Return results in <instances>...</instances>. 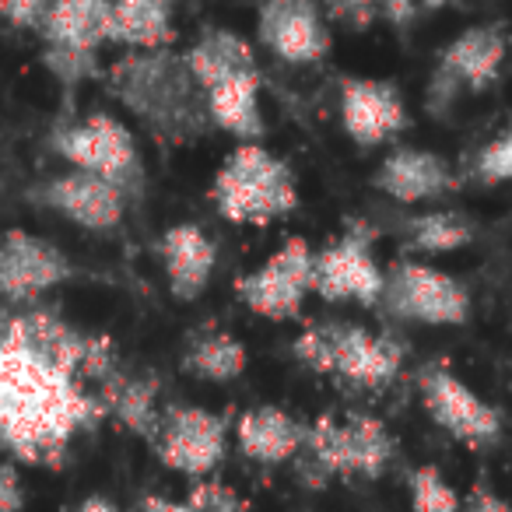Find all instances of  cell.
I'll use <instances>...</instances> for the list:
<instances>
[{
	"label": "cell",
	"instance_id": "obj_1",
	"mask_svg": "<svg viewBox=\"0 0 512 512\" xmlns=\"http://www.w3.org/2000/svg\"><path fill=\"white\" fill-rule=\"evenodd\" d=\"M116 365L113 337L74 327L46 302H0V449L60 467L74 435L106 418L88 383L99 386Z\"/></svg>",
	"mask_w": 512,
	"mask_h": 512
},
{
	"label": "cell",
	"instance_id": "obj_2",
	"mask_svg": "<svg viewBox=\"0 0 512 512\" xmlns=\"http://www.w3.org/2000/svg\"><path fill=\"white\" fill-rule=\"evenodd\" d=\"M106 92L169 148H186L214 134L207 99L197 78L186 67V57L169 50L123 53L102 71Z\"/></svg>",
	"mask_w": 512,
	"mask_h": 512
},
{
	"label": "cell",
	"instance_id": "obj_3",
	"mask_svg": "<svg viewBox=\"0 0 512 512\" xmlns=\"http://www.w3.org/2000/svg\"><path fill=\"white\" fill-rule=\"evenodd\" d=\"M211 204L232 225H271L299 207V176L264 144H235L211 179Z\"/></svg>",
	"mask_w": 512,
	"mask_h": 512
},
{
	"label": "cell",
	"instance_id": "obj_4",
	"mask_svg": "<svg viewBox=\"0 0 512 512\" xmlns=\"http://www.w3.org/2000/svg\"><path fill=\"white\" fill-rule=\"evenodd\" d=\"M292 355L320 376H337L362 390H383L400 376L404 344L351 320H320L295 337Z\"/></svg>",
	"mask_w": 512,
	"mask_h": 512
},
{
	"label": "cell",
	"instance_id": "obj_5",
	"mask_svg": "<svg viewBox=\"0 0 512 512\" xmlns=\"http://www.w3.org/2000/svg\"><path fill=\"white\" fill-rule=\"evenodd\" d=\"M50 151L64 158L71 169L99 176L102 183L116 186L130 207H141L148 190V172L137 148V137L113 113H92L85 120H67L53 127Z\"/></svg>",
	"mask_w": 512,
	"mask_h": 512
},
{
	"label": "cell",
	"instance_id": "obj_6",
	"mask_svg": "<svg viewBox=\"0 0 512 512\" xmlns=\"http://www.w3.org/2000/svg\"><path fill=\"white\" fill-rule=\"evenodd\" d=\"M376 306L393 320L418 327H467L474 313V302L460 278L414 256L383 267V292Z\"/></svg>",
	"mask_w": 512,
	"mask_h": 512
},
{
	"label": "cell",
	"instance_id": "obj_7",
	"mask_svg": "<svg viewBox=\"0 0 512 512\" xmlns=\"http://www.w3.org/2000/svg\"><path fill=\"white\" fill-rule=\"evenodd\" d=\"M505 50H509V36H505L502 22L488 25H470L460 36H453L435 57V67L428 74L425 88V109L432 116H446L463 95H481L502 78Z\"/></svg>",
	"mask_w": 512,
	"mask_h": 512
},
{
	"label": "cell",
	"instance_id": "obj_8",
	"mask_svg": "<svg viewBox=\"0 0 512 512\" xmlns=\"http://www.w3.org/2000/svg\"><path fill=\"white\" fill-rule=\"evenodd\" d=\"M299 456L323 481L330 477H379L393 460V439L386 425L372 414L334 418L323 414L316 425H306Z\"/></svg>",
	"mask_w": 512,
	"mask_h": 512
},
{
	"label": "cell",
	"instance_id": "obj_9",
	"mask_svg": "<svg viewBox=\"0 0 512 512\" xmlns=\"http://www.w3.org/2000/svg\"><path fill=\"white\" fill-rule=\"evenodd\" d=\"M43 39V67L67 88L99 74V50L109 43V0H53Z\"/></svg>",
	"mask_w": 512,
	"mask_h": 512
},
{
	"label": "cell",
	"instance_id": "obj_10",
	"mask_svg": "<svg viewBox=\"0 0 512 512\" xmlns=\"http://www.w3.org/2000/svg\"><path fill=\"white\" fill-rule=\"evenodd\" d=\"M239 302L260 320H299L302 306L313 295V246L302 235H288L256 271L235 281Z\"/></svg>",
	"mask_w": 512,
	"mask_h": 512
},
{
	"label": "cell",
	"instance_id": "obj_11",
	"mask_svg": "<svg viewBox=\"0 0 512 512\" xmlns=\"http://www.w3.org/2000/svg\"><path fill=\"white\" fill-rule=\"evenodd\" d=\"M81 278V267L46 235L29 228H0V302L36 306L53 288Z\"/></svg>",
	"mask_w": 512,
	"mask_h": 512
},
{
	"label": "cell",
	"instance_id": "obj_12",
	"mask_svg": "<svg viewBox=\"0 0 512 512\" xmlns=\"http://www.w3.org/2000/svg\"><path fill=\"white\" fill-rule=\"evenodd\" d=\"M313 292L323 302H358L376 309L383 292V264L372 253V228L351 221L337 239L313 249Z\"/></svg>",
	"mask_w": 512,
	"mask_h": 512
},
{
	"label": "cell",
	"instance_id": "obj_13",
	"mask_svg": "<svg viewBox=\"0 0 512 512\" xmlns=\"http://www.w3.org/2000/svg\"><path fill=\"white\" fill-rule=\"evenodd\" d=\"M418 397L428 418L470 449H491L502 439V414L481 400L449 365L425 362L418 369Z\"/></svg>",
	"mask_w": 512,
	"mask_h": 512
},
{
	"label": "cell",
	"instance_id": "obj_14",
	"mask_svg": "<svg viewBox=\"0 0 512 512\" xmlns=\"http://www.w3.org/2000/svg\"><path fill=\"white\" fill-rule=\"evenodd\" d=\"M32 207L39 211H50L57 218L71 221L74 228L92 235H113L127 221V197H123L116 186L102 183L99 176H88L81 169H67L57 176L43 179V183L29 186L25 193Z\"/></svg>",
	"mask_w": 512,
	"mask_h": 512
},
{
	"label": "cell",
	"instance_id": "obj_15",
	"mask_svg": "<svg viewBox=\"0 0 512 512\" xmlns=\"http://www.w3.org/2000/svg\"><path fill=\"white\" fill-rule=\"evenodd\" d=\"M256 39L288 67L320 64L334 50L323 0H264L256 11Z\"/></svg>",
	"mask_w": 512,
	"mask_h": 512
},
{
	"label": "cell",
	"instance_id": "obj_16",
	"mask_svg": "<svg viewBox=\"0 0 512 512\" xmlns=\"http://www.w3.org/2000/svg\"><path fill=\"white\" fill-rule=\"evenodd\" d=\"M228 421L207 407L172 404L158 414V432L151 439L165 467L190 477H207L225 456Z\"/></svg>",
	"mask_w": 512,
	"mask_h": 512
},
{
	"label": "cell",
	"instance_id": "obj_17",
	"mask_svg": "<svg viewBox=\"0 0 512 512\" xmlns=\"http://www.w3.org/2000/svg\"><path fill=\"white\" fill-rule=\"evenodd\" d=\"M341 127L358 148H379L411 130L407 99L390 78H341Z\"/></svg>",
	"mask_w": 512,
	"mask_h": 512
},
{
	"label": "cell",
	"instance_id": "obj_18",
	"mask_svg": "<svg viewBox=\"0 0 512 512\" xmlns=\"http://www.w3.org/2000/svg\"><path fill=\"white\" fill-rule=\"evenodd\" d=\"M372 186L397 204H435V200L453 197L463 186V179L453 169V162L439 151L400 144L376 165Z\"/></svg>",
	"mask_w": 512,
	"mask_h": 512
},
{
	"label": "cell",
	"instance_id": "obj_19",
	"mask_svg": "<svg viewBox=\"0 0 512 512\" xmlns=\"http://www.w3.org/2000/svg\"><path fill=\"white\" fill-rule=\"evenodd\" d=\"M158 260H162L169 295L183 306L197 302L207 292L214 271H218V242L197 221H179L165 228L158 239Z\"/></svg>",
	"mask_w": 512,
	"mask_h": 512
},
{
	"label": "cell",
	"instance_id": "obj_20",
	"mask_svg": "<svg viewBox=\"0 0 512 512\" xmlns=\"http://www.w3.org/2000/svg\"><path fill=\"white\" fill-rule=\"evenodd\" d=\"M260 88H264L260 71L235 74V78L207 85L204 99H207L211 127L235 137L239 144H264L267 120H264V109H260Z\"/></svg>",
	"mask_w": 512,
	"mask_h": 512
},
{
	"label": "cell",
	"instance_id": "obj_21",
	"mask_svg": "<svg viewBox=\"0 0 512 512\" xmlns=\"http://www.w3.org/2000/svg\"><path fill=\"white\" fill-rule=\"evenodd\" d=\"M109 43L134 53L176 46V0H113Z\"/></svg>",
	"mask_w": 512,
	"mask_h": 512
},
{
	"label": "cell",
	"instance_id": "obj_22",
	"mask_svg": "<svg viewBox=\"0 0 512 512\" xmlns=\"http://www.w3.org/2000/svg\"><path fill=\"white\" fill-rule=\"evenodd\" d=\"M102 411L113 414L127 432L141 435V439H155L158 432V379L155 376H137L116 365L99 386H95Z\"/></svg>",
	"mask_w": 512,
	"mask_h": 512
},
{
	"label": "cell",
	"instance_id": "obj_23",
	"mask_svg": "<svg viewBox=\"0 0 512 512\" xmlns=\"http://www.w3.org/2000/svg\"><path fill=\"white\" fill-rule=\"evenodd\" d=\"M239 449L256 463H288L306 439V425L274 404L249 407L235 425Z\"/></svg>",
	"mask_w": 512,
	"mask_h": 512
},
{
	"label": "cell",
	"instance_id": "obj_24",
	"mask_svg": "<svg viewBox=\"0 0 512 512\" xmlns=\"http://www.w3.org/2000/svg\"><path fill=\"white\" fill-rule=\"evenodd\" d=\"M186 67L197 78L200 92L214 81L235 78V74L260 71L256 64V50L239 36V32L225 29V25H204L193 39L190 50H183Z\"/></svg>",
	"mask_w": 512,
	"mask_h": 512
},
{
	"label": "cell",
	"instance_id": "obj_25",
	"mask_svg": "<svg viewBox=\"0 0 512 512\" xmlns=\"http://www.w3.org/2000/svg\"><path fill=\"white\" fill-rule=\"evenodd\" d=\"M477 235H481L477 221L463 211H428L400 221V239H404V249L414 260L418 256L460 253V249L474 246Z\"/></svg>",
	"mask_w": 512,
	"mask_h": 512
},
{
	"label": "cell",
	"instance_id": "obj_26",
	"mask_svg": "<svg viewBox=\"0 0 512 512\" xmlns=\"http://www.w3.org/2000/svg\"><path fill=\"white\" fill-rule=\"evenodd\" d=\"M249 351L232 330H200L186 341L183 358H179V369L186 376L200 379V383H232L246 372Z\"/></svg>",
	"mask_w": 512,
	"mask_h": 512
},
{
	"label": "cell",
	"instance_id": "obj_27",
	"mask_svg": "<svg viewBox=\"0 0 512 512\" xmlns=\"http://www.w3.org/2000/svg\"><path fill=\"white\" fill-rule=\"evenodd\" d=\"M512 176V130H498L467 165V179L484 190H495V186L509 183Z\"/></svg>",
	"mask_w": 512,
	"mask_h": 512
},
{
	"label": "cell",
	"instance_id": "obj_28",
	"mask_svg": "<svg viewBox=\"0 0 512 512\" xmlns=\"http://www.w3.org/2000/svg\"><path fill=\"white\" fill-rule=\"evenodd\" d=\"M414 512H460V498L435 467H418L411 474Z\"/></svg>",
	"mask_w": 512,
	"mask_h": 512
},
{
	"label": "cell",
	"instance_id": "obj_29",
	"mask_svg": "<svg viewBox=\"0 0 512 512\" xmlns=\"http://www.w3.org/2000/svg\"><path fill=\"white\" fill-rule=\"evenodd\" d=\"M386 0H323V15L344 32H369L383 18Z\"/></svg>",
	"mask_w": 512,
	"mask_h": 512
},
{
	"label": "cell",
	"instance_id": "obj_30",
	"mask_svg": "<svg viewBox=\"0 0 512 512\" xmlns=\"http://www.w3.org/2000/svg\"><path fill=\"white\" fill-rule=\"evenodd\" d=\"M456 0H386L383 4V22L393 25L397 32L418 29L425 18H435L439 11L453 8Z\"/></svg>",
	"mask_w": 512,
	"mask_h": 512
},
{
	"label": "cell",
	"instance_id": "obj_31",
	"mask_svg": "<svg viewBox=\"0 0 512 512\" xmlns=\"http://www.w3.org/2000/svg\"><path fill=\"white\" fill-rule=\"evenodd\" d=\"M186 505H190L193 512H246V502H242L228 484H218V481H197L190 488Z\"/></svg>",
	"mask_w": 512,
	"mask_h": 512
},
{
	"label": "cell",
	"instance_id": "obj_32",
	"mask_svg": "<svg viewBox=\"0 0 512 512\" xmlns=\"http://www.w3.org/2000/svg\"><path fill=\"white\" fill-rule=\"evenodd\" d=\"M53 0H0V22L11 25L18 32H32L39 36L50 15Z\"/></svg>",
	"mask_w": 512,
	"mask_h": 512
},
{
	"label": "cell",
	"instance_id": "obj_33",
	"mask_svg": "<svg viewBox=\"0 0 512 512\" xmlns=\"http://www.w3.org/2000/svg\"><path fill=\"white\" fill-rule=\"evenodd\" d=\"M22 505H25L22 477H18V470L8 460H0V512H22Z\"/></svg>",
	"mask_w": 512,
	"mask_h": 512
},
{
	"label": "cell",
	"instance_id": "obj_34",
	"mask_svg": "<svg viewBox=\"0 0 512 512\" xmlns=\"http://www.w3.org/2000/svg\"><path fill=\"white\" fill-rule=\"evenodd\" d=\"M467 512H509V505L488 488H474L470 491V502H467Z\"/></svg>",
	"mask_w": 512,
	"mask_h": 512
},
{
	"label": "cell",
	"instance_id": "obj_35",
	"mask_svg": "<svg viewBox=\"0 0 512 512\" xmlns=\"http://www.w3.org/2000/svg\"><path fill=\"white\" fill-rule=\"evenodd\" d=\"M137 512H193V509L186 502H169V498L148 495L141 505H137Z\"/></svg>",
	"mask_w": 512,
	"mask_h": 512
},
{
	"label": "cell",
	"instance_id": "obj_36",
	"mask_svg": "<svg viewBox=\"0 0 512 512\" xmlns=\"http://www.w3.org/2000/svg\"><path fill=\"white\" fill-rule=\"evenodd\" d=\"M78 512H120L116 509L109 498H102V495H92V498H85V502L78 505Z\"/></svg>",
	"mask_w": 512,
	"mask_h": 512
},
{
	"label": "cell",
	"instance_id": "obj_37",
	"mask_svg": "<svg viewBox=\"0 0 512 512\" xmlns=\"http://www.w3.org/2000/svg\"><path fill=\"white\" fill-rule=\"evenodd\" d=\"M109 4H113V0H109Z\"/></svg>",
	"mask_w": 512,
	"mask_h": 512
}]
</instances>
